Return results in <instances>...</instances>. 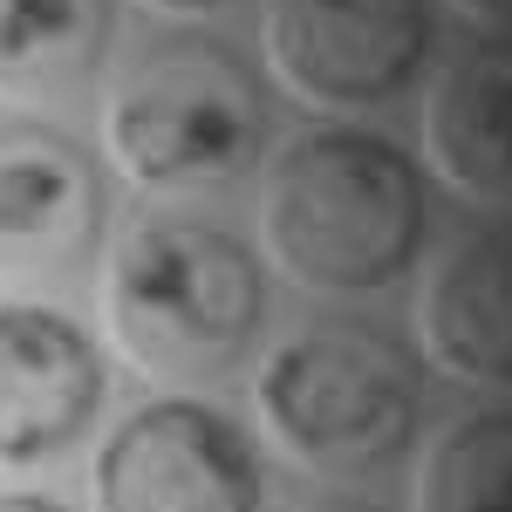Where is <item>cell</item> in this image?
Segmentation results:
<instances>
[{"instance_id":"obj_1","label":"cell","mask_w":512,"mask_h":512,"mask_svg":"<svg viewBox=\"0 0 512 512\" xmlns=\"http://www.w3.org/2000/svg\"><path fill=\"white\" fill-rule=\"evenodd\" d=\"M260 226L280 274L308 294H383L431 239V192L376 130H301L267 164Z\"/></svg>"},{"instance_id":"obj_2","label":"cell","mask_w":512,"mask_h":512,"mask_svg":"<svg viewBox=\"0 0 512 512\" xmlns=\"http://www.w3.org/2000/svg\"><path fill=\"white\" fill-rule=\"evenodd\" d=\"M110 328L158 383H226L267 335V274L253 246L205 212H137L110 260Z\"/></svg>"},{"instance_id":"obj_3","label":"cell","mask_w":512,"mask_h":512,"mask_svg":"<svg viewBox=\"0 0 512 512\" xmlns=\"http://www.w3.org/2000/svg\"><path fill=\"white\" fill-rule=\"evenodd\" d=\"M274 144V103L253 62L219 35H151L110 89V151L144 192L239 185Z\"/></svg>"},{"instance_id":"obj_4","label":"cell","mask_w":512,"mask_h":512,"mask_svg":"<svg viewBox=\"0 0 512 512\" xmlns=\"http://www.w3.org/2000/svg\"><path fill=\"white\" fill-rule=\"evenodd\" d=\"M253 390L287 458L321 478H369L396 465L431 410V383L410 342L349 315L308 321L280 349H267Z\"/></svg>"},{"instance_id":"obj_5","label":"cell","mask_w":512,"mask_h":512,"mask_svg":"<svg viewBox=\"0 0 512 512\" xmlns=\"http://www.w3.org/2000/svg\"><path fill=\"white\" fill-rule=\"evenodd\" d=\"M267 62L315 110H390L424 76L431 0H267Z\"/></svg>"},{"instance_id":"obj_6","label":"cell","mask_w":512,"mask_h":512,"mask_svg":"<svg viewBox=\"0 0 512 512\" xmlns=\"http://www.w3.org/2000/svg\"><path fill=\"white\" fill-rule=\"evenodd\" d=\"M96 499L103 512H260L267 478L239 417L198 396H158L110 431Z\"/></svg>"},{"instance_id":"obj_7","label":"cell","mask_w":512,"mask_h":512,"mask_svg":"<svg viewBox=\"0 0 512 512\" xmlns=\"http://www.w3.org/2000/svg\"><path fill=\"white\" fill-rule=\"evenodd\" d=\"M110 239V178L55 123H0V280L82 287Z\"/></svg>"},{"instance_id":"obj_8","label":"cell","mask_w":512,"mask_h":512,"mask_svg":"<svg viewBox=\"0 0 512 512\" xmlns=\"http://www.w3.org/2000/svg\"><path fill=\"white\" fill-rule=\"evenodd\" d=\"M103 410V355L69 308L0 301V465H48Z\"/></svg>"},{"instance_id":"obj_9","label":"cell","mask_w":512,"mask_h":512,"mask_svg":"<svg viewBox=\"0 0 512 512\" xmlns=\"http://www.w3.org/2000/svg\"><path fill=\"white\" fill-rule=\"evenodd\" d=\"M424 349L485 390H512V212L465 226L424 287Z\"/></svg>"},{"instance_id":"obj_10","label":"cell","mask_w":512,"mask_h":512,"mask_svg":"<svg viewBox=\"0 0 512 512\" xmlns=\"http://www.w3.org/2000/svg\"><path fill=\"white\" fill-rule=\"evenodd\" d=\"M424 144L437 178L472 205L512 212V41L458 48L431 82Z\"/></svg>"},{"instance_id":"obj_11","label":"cell","mask_w":512,"mask_h":512,"mask_svg":"<svg viewBox=\"0 0 512 512\" xmlns=\"http://www.w3.org/2000/svg\"><path fill=\"white\" fill-rule=\"evenodd\" d=\"M117 41V0H0V96L76 103Z\"/></svg>"},{"instance_id":"obj_12","label":"cell","mask_w":512,"mask_h":512,"mask_svg":"<svg viewBox=\"0 0 512 512\" xmlns=\"http://www.w3.org/2000/svg\"><path fill=\"white\" fill-rule=\"evenodd\" d=\"M417 512H512V410H478L431 444Z\"/></svg>"},{"instance_id":"obj_13","label":"cell","mask_w":512,"mask_h":512,"mask_svg":"<svg viewBox=\"0 0 512 512\" xmlns=\"http://www.w3.org/2000/svg\"><path fill=\"white\" fill-rule=\"evenodd\" d=\"M287 512H383L376 499H349V492H308V499H294Z\"/></svg>"},{"instance_id":"obj_14","label":"cell","mask_w":512,"mask_h":512,"mask_svg":"<svg viewBox=\"0 0 512 512\" xmlns=\"http://www.w3.org/2000/svg\"><path fill=\"white\" fill-rule=\"evenodd\" d=\"M451 7H465V14L485 21V28H512V0H451Z\"/></svg>"},{"instance_id":"obj_15","label":"cell","mask_w":512,"mask_h":512,"mask_svg":"<svg viewBox=\"0 0 512 512\" xmlns=\"http://www.w3.org/2000/svg\"><path fill=\"white\" fill-rule=\"evenodd\" d=\"M0 512H69V506L48 492H0Z\"/></svg>"},{"instance_id":"obj_16","label":"cell","mask_w":512,"mask_h":512,"mask_svg":"<svg viewBox=\"0 0 512 512\" xmlns=\"http://www.w3.org/2000/svg\"><path fill=\"white\" fill-rule=\"evenodd\" d=\"M158 14H219V7H239V0H144Z\"/></svg>"}]
</instances>
